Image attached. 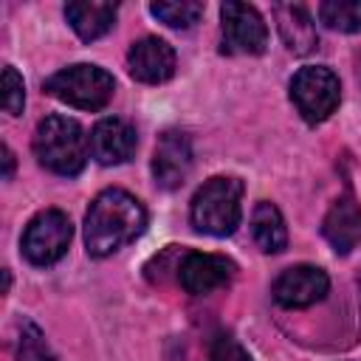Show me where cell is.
I'll return each mask as SVG.
<instances>
[{
  "instance_id": "cell-8",
  "label": "cell",
  "mask_w": 361,
  "mask_h": 361,
  "mask_svg": "<svg viewBox=\"0 0 361 361\" xmlns=\"http://www.w3.org/2000/svg\"><path fill=\"white\" fill-rule=\"evenodd\" d=\"M178 285L192 293V296H206L212 290L226 288L234 274L237 265L223 257V254H206V251H186L178 262Z\"/></svg>"
},
{
  "instance_id": "cell-11",
  "label": "cell",
  "mask_w": 361,
  "mask_h": 361,
  "mask_svg": "<svg viewBox=\"0 0 361 361\" xmlns=\"http://www.w3.org/2000/svg\"><path fill=\"white\" fill-rule=\"evenodd\" d=\"M192 172V144L180 130L161 133L152 152V178L161 189H178Z\"/></svg>"
},
{
  "instance_id": "cell-17",
  "label": "cell",
  "mask_w": 361,
  "mask_h": 361,
  "mask_svg": "<svg viewBox=\"0 0 361 361\" xmlns=\"http://www.w3.org/2000/svg\"><path fill=\"white\" fill-rule=\"evenodd\" d=\"M319 20L341 34L361 31V0H324L319 6Z\"/></svg>"
},
{
  "instance_id": "cell-16",
  "label": "cell",
  "mask_w": 361,
  "mask_h": 361,
  "mask_svg": "<svg viewBox=\"0 0 361 361\" xmlns=\"http://www.w3.org/2000/svg\"><path fill=\"white\" fill-rule=\"evenodd\" d=\"M251 237L254 243L259 245L262 254H279L285 251L288 245V228H285V220H282V212L268 203V200H259L251 212Z\"/></svg>"
},
{
  "instance_id": "cell-3",
  "label": "cell",
  "mask_w": 361,
  "mask_h": 361,
  "mask_svg": "<svg viewBox=\"0 0 361 361\" xmlns=\"http://www.w3.org/2000/svg\"><path fill=\"white\" fill-rule=\"evenodd\" d=\"M189 220L200 234H234L243 220V180L234 175L209 178L192 197Z\"/></svg>"
},
{
  "instance_id": "cell-13",
  "label": "cell",
  "mask_w": 361,
  "mask_h": 361,
  "mask_svg": "<svg viewBox=\"0 0 361 361\" xmlns=\"http://www.w3.org/2000/svg\"><path fill=\"white\" fill-rule=\"evenodd\" d=\"M322 231L336 254H350L361 243V206L355 195L347 189L324 214Z\"/></svg>"
},
{
  "instance_id": "cell-1",
  "label": "cell",
  "mask_w": 361,
  "mask_h": 361,
  "mask_svg": "<svg viewBox=\"0 0 361 361\" xmlns=\"http://www.w3.org/2000/svg\"><path fill=\"white\" fill-rule=\"evenodd\" d=\"M147 228V209L124 189H104L93 197L85 214V248L102 259L133 243Z\"/></svg>"
},
{
  "instance_id": "cell-20",
  "label": "cell",
  "mask_w": 361,
  "mask_h": 361,
  "mask_svg": "<svg viewBox=\"0 0 361 361\" xmlns=\"http://www.w3.org/2000/svg\"><path fill=\"white\" fill-rule=\"evenodd\" d=\"M209 361H251V355H248V350H245L234 336L220 333V336L212 341Z\"/></svg>"
},
{
  "instance_id": "cell-19",
  "label": "cell",
  "mask_w": 361,
  "mask_h": 361,
  "mask_svg": "<svg viewBox=\"0 0 361 361\" xmlns=\"http://www.w3.org/2000/svg\"><path fill=\"white\" fill-rule=\"evenodd\" d=\"M23 104H25V85H23V76L6 65L3 68V110L8 116H20L23 113Z\"/></svg>"
},
{
  "instance_id": "cell-21",
  "label": "cell",
  "mask_w": 361,
  "mask_h": 361,
  "mask_svg": "<svg viewBox=\"0 0 361 361\" xmlns=\"http://www.w3.org/2000/svg\"><path fill=\"white\" fill-rule=\"evenodd\" d=\"M3 161H6V172H3V178L8 180L11 175H14V155H11V149L3 144Z\"/></svg>"
},
{
  "instance_id": "cell-9",
  "label": "cell",
  "mask_w": 361,
  "mask_h": 361,
  "mask_svg": "<svg viewBox=\"0 0 361 361\" xmlns=\"http://www.w3.org/2000/svg\"><path fill=\"white\" fill-rule=\"evenodd\" d=\"M330 290V279L322 268L316 265H290L285 268L274 285H271V293H274V302L282 305V307H310L316 302H322Z\"/></svg>"
},
{
  "instance_id": "cell-2",
  "label": "cell",
  "mask_w": 361,
  "mask_h": 361,
  "mask_svg": "<svg viewBox=\"0 0 361 361\" xmlns=\"http://www.w3.org/2000/svg\"><path fill=\"white\" fill-rule=\"evenodd\" d=\"M34 155L37 161L54 172V175H65L73 178L85 169L87 164V135L79 127V121L68 118V116H45L37 124L34 133Z\"/></svg>"
},
{
  "instance_id": "cell-10",
  "label": "cell",
  "mask_w": 361,
  "mask_h": 361,
  "mask_svg": "<svg viewBox=\"0 0 361 361\" xmlns=\"http://www.w3.org/2000/svg\"><path fill=\"white\" fill-rule=\"evenodd\" d=\"M135 147H138V135L127 118L104 116L90 130V155L102 166L127 164L135 155Z\"/></svg>"
},
{
  "instance_id": "cell-5",
  "label": "cell",
  "mask_w": 361,
  "mask_h": 361,
  "mask_svg": "<svg viewBox=\"0 0 361 361\" xmlns=\"http://www.w3.org/2000/svg\"><path fill=\"white\" fill-rule=\"evenodd\" d=\"M290 102L296 104L299 116L307 124L327 121L338 102H341V85L338 76L324 65H305L290 79Z\"/></svg>"
},
{
  "instance_id": "cell-14",
  "label": "cell",
  "mask_w": 361,
  "mask_h": 361,
  "mask_svg": "<svg viewBox=\"0 0 361 361\" xmlns=\"http://www.w3.org/2000/svg\"><path fill=\"white\" fill-rule=\"evenodd\" d=\"M274 17H276V28L282 42L288 45V51L305 56L319 45V34H316V23L307 14L305 6L299 3H276L274 6Z\"/></svg>"
},
{
  "instance_id": "cell-4",
  "label": "cell",
  "mask_w": 361,
  "mask_h": 361,
  "mask_svg": "<svg viewBox=\"0 0 361 361\" xmlns=\"http://www.w3.org/2000/svg\"><path fill=\"white\" fill-rule=\"evenodd\" d=\"M113 90L116 79L104 68L90 62L68 65L45 79V93L79 110H102L113 99Z\"/></svg>"
},
{
  "instance_id": "cell-15",
  "label": "cell",
  "mask_w": 361,
  "mask_h": 361,
  "mask_svg": "<svg viewBox=\"0 0 361 361\" xmlns=\"http://www.w3.org/2000/svg\"><path fill=\"white\" fill-rule=\"evenodd\" d=\"M118 6L116 3H87V0H76L65 6V17L71 23V28L76 31V37L82 42H93L99 37H104L113 23H116Z\"/></svg>"
},
{
  "instance_id": "cell-12",
  "label": "cell",
  "mask_w": 361,
  "mask_h": 361,
  "mask_svg": "<svg viewBox=\"0 0 361 361\" xmlns=\"http://www.w3.org/2000/svg\"><path fill=\"white\" fill-rule=\"evenodd\" d=\"M127 71L135 82L161 85L175 73V48L161 37H141L127 51Z\"/></svg>"
},
{
  "instance_id": "cell-7",
  "label": "cell",
  "mask_w": 361,
  "mask_h": 361,
  "mask_svg": "<svg viewBox=\"0 0 361 361\" xmlns=\"http://www.w3.org/2000/svg\"><path fill=\"white\" fill-rule=\"evenodd\" d=\"M268 45V28L259 11L248 3L220 6V51L257 56Z\"/></svg>"
},
{
  "instance_id": "cell-6",
  "label": "cell",
  "mask_w": 361,
  "mask_h": 361,
  "mask_svg": "<svg viewBox=\"0 0 361 361\" xmlns=\"http://www.w3.org/2000/svg\"><path fill=\"white\" fill-rule=\"evenodd\" d=\"M71 237H73V226H71L68 214L59 209H45L28 220L20 248L31 265L45 268V265H54L56 259H62V254L71 245Z\"/></svg>"
},
{
  "instance_id": "cell-18",
  "label": "cell",
  "mask_w": 361,
  "mask_h": 361,
  "mask_svg": "<svg viewBox=\"0 0 361 361\" xmlns=\"http://www.w3.org/2000/svg\"><path fill=\"white\" fill-rule=\"evenodd\" d=\"M149 11H152V17H158L169 28H192L203 14V3L166 0V3H149Z\"/></svg>"
}]
</instances>
